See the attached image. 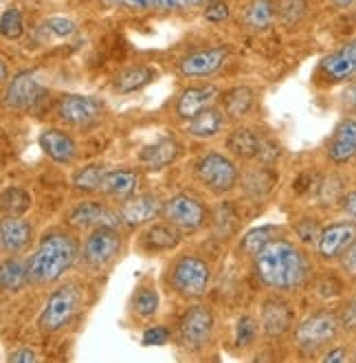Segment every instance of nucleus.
<instances>
[{
  "label": "nucleus",
  "mask_w": 356,
  "mask_h": 363,
  "mask_svg": "<svg viewBox=\"0 0 356 363\" xmlns=\"http://www.w3.org/2000/svg\"><path fill=\"white\" fill-rule=\"evenodd\" d=\"M277 18V7H275V0H251V3L244 7V25L251 31H266L273 27Z\"/></svg>",
  "instance_id": "7c9ffc66"
},
{
  "label": "nucleus",
  "mask_w": 356,
  "mask_h": 363,
  "mask_svg": "<svg viewBox=\"0 0 356 363\" xmlns=\"http://www.w3.org/2000/svg\"><path fill=\"white\" fill-rule=\"evenodd\" d=\"M251 260H253L258 282L270 291H297L310 280L312 273L308 253L297 242H290L282 236L270 240Z\"/></svg>",
  "instance_id": "f257e3e1"
},
{
  "label": "nucleus",
  "mask_w": 356,
  "mask_h": 363,
  "mask_svg": "<svg viewBox=\"0 0 356 363\" xmlns=\"http://www.w3.org/2000/svg\"><path fill=\"white\" fill-rule=\"evenodd\" d=\"M209 223L214 225V231L218 233L220 238H229V236H234V233H236V229L240 225V218H238V213H236L231 203H220V205L214 207Z\"/></svg>",
  "instance_id": "e433bc0d"
},
{
  "label": "nucleus",
  "mask_w": 356,
  "mask_h": 363,
  "mask_svg": "<svg viewBox=\"0 0 356 363\" xmlns=\"http://www.w3.org/2000/svg\"><path fill=\"white\" fill-rule=\"evenodd\" d=\"M81 302H84V291L77 282L59 284L49 295L47 304L42 306L38 315V328L47 335L62 333L77 319L81 311Z\"/></svg>",
  "instance_id": "7ed1b4c3"
},
{
  "label": "nucleus",
  "mask_w": 356,
  "mask_h": 363,
  "mask_svg": "<svg viewBox=\"0 0 356 363\" xmlns=\"http://www.w3.org/2000/svg\"><path fill=\"white\" fill-rule=\"evenodd\" d=\"M110 7H123L134 11H185L200 5L212 3V0H101Z\"/></svg>",
  "instance_id": "bb28decb"
},
{
  "label": "nucleus",
  "mask_w": 356,
  "mask_h": 363,
  "mask_svg": "<svg viewBox=\"0 0 356 363\" xmlns=\"http://www.w3.org/2000/svg\"><path fill=\"white\" fill-rule=\"evenodd\" d=\"M220 106H222V111L226 113L229 121H240L251 111H253L255 93H253V89H248V86H234V89H229L226 93H222Z\"/></svg>",
  "instance_id": "c85d7f7f"
},
{
  "label": "nucleus",
  "mask_w": 356,
  "mask_h": 363,
  "mask_svg": "<svg viewBox=\"0 0 356 363\" xmlns=\"http://www.w3.org/2000/svg\"><path fill=\"white\" fill-rule=\"evenodd\" d=\"M205 18L209 23H224V20H229V5L222 0H212L205 7Z\"/></svg>",
  "instance_id": "a18cd8bd"
},
{
  "label": "nucleus",
  "mask_w": 356,
  "mask_h": 363,
  "mask_svg": "<svg viewBox=\"0 0 356 363\" xmlns=\"http://www.w3.org/2000/svg\"><path fill=\"white\" fill-rule=\"evenodd\" d=\"M106 165L101 163H88L79 167L77 172L73 174L71 183L77 191H81V194H97V191L101 189V183H103V177H106Z\"/></svg>",
  "instance_id": "72a5a7b5"
},
{
  "label": "nucleus",
  "mask_w": 356,
  "mask_h": 363,
  "mask_svg": "<svg viewBox=\"0 0 356 363\" xmlns=\"http://www.w3.org/2000/svg\"><path fill=\"white\" fill-rule=\"evenodd\" d=\"M321 229L323 227H319V223L315 218H310V216H304V218H299L295 223V233L299 236V240L306 242V245H317Z\"/></svg>",
  "instance_id": "a19ab883"
},
{
  "label": "nucleus",
  "mask_w": 356,
  "mask_h": 363,
  "mask_svg": "<svg viewBox=\"0 0 356 363\" xmlns=\"http://www.w3.org/2000/svg\"><path fill=\"white\" fill-rule=\"evenodd\" d=\"M262 326H258V322L251 315H242L236 324V348L238 350H246L258 341Z\"/></svg>",
  "instance_id": "4c0bfd02"
},
{
  "label": "nucleus",
  "mask_w": 356,
  "mask_h": 363,
  "mask_svg": "<svg viewBox=\"0 0 356 363\" xmlns=\"http://www.w3.org/2000/svg\"><path fill=\"white\" fill-rule=\"evenodd\" d=\"M64 223L71 229H81V231H91L95 227H103V225H113L119 227L121 218H119V211L108 207L106 203L101 201H81L75 203L64 216Z\"/></svg>",
  "instance_id": "9b49d317"
},
{
  "label": "nucleus",
  "mask_w": 356,
  "mask_h": 363,
  "mask_svg": "<svg viewBox=\"0 0 356 363\" xmlns=\"http://www.w3.org/2000/svg\"><path fill=\"white\" fill-rule=\"evenodd\" d=\"M31 205L33 199L25 187L9 185L0 194V211H3V216H25Z\"/></svg>",
  "instance_id": "473e14b6"
},
{
  "label": "nucleus",
  "mask_w": 356,
  "mask_h": 363,
  "mask_svg": "<svg viewBox=\"0 0 356 363\" xmlns=\"http://www.w3.org/2000/svg\"><path fill=\"white\" fill-rule=\"evenodd\" d=\"M326 157L334 165H348L356 159V119H341L326 143Z\"/></svg>",
  "instance_id": "a211bd4d"
},
{
  "label": "nucleus",
  "mask_w": 356,
  "mask_h": 363,
  "mask_svg": "<svg viewBox=\"0 0 356 363\" xmlns=\"http://www.w3.org/2000/svg\"><path fill=\"white\" fill-rule=\"evenodd\" d=\"M123 247H125V240L119 227H113V225L95 227L86 233V238L81 242L79 262L84 264V269H88L93 273H101L110 269L121 258Z\"/></svg>",
  "instance_id": "39448f33"
},
{
  "label": "nucleus",
  "mask_w": 356,
  "mask_h": 363,
  "mask_svg": "<svg viewBox=\"0 0 356 363\" xmlns=\"http://www.w3.org/2000/svg\"><path fill=\"white\" fill-rule=\"evenodd\" d=\"M212 284V267L196 253H183L167 269V286L183 300H200Z\"/></svg>",
  "instance_id": "20e7f679"
},
{
  "label": "nucleus",
  "mask_w": 356,
  "mask_h": 363,
  "mask_svg": "<svg viewBox=\"0 0 356 363\" xmlns=\"http://www.w3.org/2000/svg\"><path fill=\"white\" fill-rule=\"evenodd\" d=\"M45 27H47L53 35H57V38H69V35H73V33L77 31V27H75L73 20H71V18H62V16L49 18L47 23H45Z\"/></svg>",
  "instance_id": "37998d69"
},
{
  "label": "nucleus",
  "mask_w": 356,
  "mask_h": 363,
  "mask_svg": "<svg viewBox=\"0 0 356 363\" xmlns=\"http://www.w3.org/2000/svg\"><path fill=\"white\" fill-rule=\"evenodd\" d=\"M161 306V295L152 284H139L132 293V311L141 319H150Z\"/></svg>",
  "instance_id": "c9c22d12"
},
{
  "label": "nucleus",
  "mask_w": 356,
  "mask_h": 363,
  "mask_svg": "<svg viewBox=\"0 0 356 363\" xmlns=\"http://www.w3.org/2000/svg\"><path fill=\"white\" fill-rule=\"evenodd\" d=\"M341 264L348 275H356V240L348 247V251L341 255Z\"/></svg>",
  "instance_id": "de8ad7c7"
},
{
  "label": "nucleus",
  "mask_w": 356,
  "mask_h": 363,
  "mask_svg": "<svg viewBox=\"0 0 356 363\" xmlns=\"http://www.w3.org/2000/svg\"><path fill=\"white\" fill-rule=\"evenodd\" d=\"M161 218L176 225L185 233V236H190V233L200 231L209 223V218H212V211H209V207L196 196L176 194L170 201H165Z\"/></svg>",
  "instance_id": "9d476101"
},
{
  "label": "nucleus",
  "mask_w": 356,
  "mask_h": 363,
  "mask_svg": "<svg viewBox=\"0 0 356 363\" xmlns=\"http://www.w3.org/2000/svg\"><path fill=\"white\" fill-rule=\"evenodd\" d=\"M226 150L242 161H268V157L273 159L275 155L273 143L248 125H240L231 130V135L226 137Z\"/></svg>",
  "instance_id": "f8f14e48"
},
{
  "label": "nucleus",
  "mask_w": 356,
  "mask_h": 363,
  "mask_svg": "<svg viewBox=\"0 0 356 363\" xmlns=\"http://www.w3.org/2000/svg\"><path fill=\"white\" fill-rule=\"evenodd\" d=\"M103 115H106L103 99L77 93H67L57 99V117L77 130H88V128L97 125Z\"/></svg>",
  "instance_id": "1a4fd4ad"
},
{
  "label": "nucleus",
  "mask_w": 356,
  "mask_h": 363,
  "mask_svg": "<svg viewBox=\"0 0 356 363\" xmlns=\"http://www.w3.org/2000/svg\"><path fill=\"white\" fill-rule=\"evenodd\" d=\"M170 339H172V333L167 326H150L143 330L141 344L143 346H165Z\"/></svg>",
  "instance_id": "79ce46f5"
},
{
  "label": "nucleus",
  "mask_w": 356,
  "mask_h": 363,
  "mask_svg": "<svg viewBox=\"0 0 356 363\" xmlns=\"http://www.w3.org/2000/svg\"><path fill=\"white\" fill-rule=\"evenodd\" d=\"M244 191L253 199H264L273 191L277 183V174L270 172L268 167H253L244 174Z\"/></svg>",
  "instance_id": "f704fd0d"
},
{
  "label": "nucleus",
  "mask_w": 356,
  "mask_h": 363,
  "mask_svg": "<svg viewBox=\"0 0 356 363\" xmlns=\"http://www.w3.org/2000/svg\"><path fill=\"white\" fill-rule=\"evenodd\" d=\"M45 95V89L40 86V82L33 71H20L5 91V104L13 111H29L38 104V99Z\"/></svg>",
  "instance_id": "aec40b11"
},
{
  "label": "nucleus",
  "mask_w": 356,
  "mask_h": 363,
  "mask_svg": "<svg viewBox=\"0 0 356 363\" xmlns=\"http://www.w3.org/2000/svg\"><path fill=\"white\" fill-rule=\"evenodd\" d=\"M292 319H295V313L282 297H268L262 302L260 326L266 339H282L284 335H288V330L292 328Z\"/></svg>",
  "instance_id": "f3484780"
},
{
  "label": "nucleus",
  "mask_w": 356,
  "mask_h": 363,
  "mask_svg": "<svg viewBox=\"0 0 356 363\" xmlns=\"http://www.w3.org/2000/svg\"><path fill=\"white\" fill-rule=\"evenodd\" d=\"M275 7H277V18L284 25H297L308 13L306 0H275Z\"/></svg>",
  "instance_id": "58836bf2"
},
{
  "label": "nucleus",
  "mask_w": 356,
  "mask_h": 363,
  "mask_svg": "<svg viewBox=\"0 0 356 363\" xmlns=\"http://www.w3.org/2000/svg\"><path fill=\"white\" fill-rule=\"evenodd\" d=\"M319 75L323 82L339 84L356 77V38L345 42L337 51L328 53L319 62Z\"/></svg>",
  "instance_id": "dca6fc26"
},
{
  "label": "nucleus",
  "mask_w": 356,
  "mask_h": 363,
  "mask_svg": "<svg viewBox=\"0 0 356 363\" xmlns=\"http://www.w3.org/2000/svg\"><path fill=\"white\" fill-rule=\"evenodd\" d=\"M226 121L229 117L222 111V106H209L207 111L198 113L194 119L185 123V135L194 139H214L226 128Z\"/></svg>",
  "instance_id": "a878e982"
},
{
  "label": "nucleus",
  "mask_w": 356,
  "mask_h": 363,
  "mask_svg": "<svg viewBox=\"0 0 356 363\" xmlns=\"http://www.w3.org/2000/svg\"><path fill=\"white\" fill-rule=\"evenodd\" d=\"M79 242L71 231L55 229L40 240L38 249L29 255V280L35 286H51L79 260Z\"/></svg>",
  "instance_id": "f03ea898"
},
{
  "label": "nucleus",
  "mask_w": 356,
  "mask_h": 363,
  "mask_svg": "<svg viewBox=\"0 0 356 363\" xmlns=\"http://www.w3.org/2000/svg\"><path fill=\"white\" fill-rule=\"evenodd\" d=\"M216 330L214 311L205 304H194L185 311L178 324V344L185 350H205L212 344V337Z\"/></svg>",
  "instance_id": "6e6552de"
},
{
  "label": "nucleus",
  "mask_w": 356,
  "mask_h": 363,
  "mask_svg": "<svg viewBox=\"0 0 356 363\" xmlns=\"http://www.w3.org/2000/svg\"><path fill=\"white\" fill-rule=\"evenodd\" d=\"M356 240V223L354 220H337L321 229L317 240V255L321 260H341L348 247Z\"/></svg>",
  "instance_id": "2eb2a0df"
},
{
  "label": "nucleus",
  "mask_w": 356,
  "mask_h": 363,
  "mask_svg": "<svg viewBox=\"0 0 356 363\" xmlns=\"http://www.w3.org/2000/svg\"><path fill=\"white\" fill-rule=\"evenodd\" d=\"M0 67H3V84L7 86V84H9V67H7V60L5 57L0 60Z\"/></svg>",
  "instance_id": "3c124183"
},
{
  "label": "nucleus",
  "mask_w": 356,
  "mask_h": 363,
  "mask_svg": "<svg viewBox=\"0 0 356 363\" xmlns=\"http://www.w3.org/2000/svg\"><path fill=\"white\" fill-rule=\"evenodd\" d=\"M194 174L198 183L214 196L231 194L240 183V169L231 157L222 152H207L198 159Z\"/></svg>",
  "instance_id": "0eeeda50"
},
{
  "label": "nucleus",
  "mask_w": 356,
  "mask_h": 363,
  "mask_svg": "<svg viewBox=\"0 0 356 363\" xmlns=\"http://www.w3.org/2000/svg\"><path fill=\"white\" fill-rule=\"evenodd\" d=\"M33 242V225L23 216H3L0 223V249L5 255L23 253Z\"/></svg>",
  "instance_id": "b1692460"
},
{
  "label": "nucleus",
  "mask_w": 356,
  "mask_h": 363,
  "mask_svg": "<svg viewBox=\"0 0 356 363\" xmlns=\"http://www.w3.org/2000/svg\"><path fill=\"white\" fill-rule=\"evenodd\" d=\"M156 79V71L150 67H143V64H134V67H125L121 73H117L113 89L119 95H132L141 89H145L148 84Z\"/></svg>",
  "instance_id": "cd10ccee"
},
{
  "label": "nucleus",
  "mask_w": 356,
  "mask_h": 363,
  "mask_svg": "<svg viewBox=\"0 0 356 363\" xmlns=\"http://www.w3.org/2000/svg\"><path fill=\"white\" fill-rule=\"evenodd\" d=\"M321 361L323 363H345V361H350V357H348L345 348H341V346H330L326 350V354H321Z\"/></svg>",
  "instance_id": "49530a36"
},
{
  "label": "nucleus",
  "mask_w": 356,
  "mask_h": 363,
  "mask_svg": "<svg viewBox=\"0 0 356 363\" xmlns=\"http://www.w3.org/2000/svg\"><path fill=\"white\" fill-rule=\"evenodd\" d=\"M220 95V89L214 86V84H205V86H194V89H185L174 106V113L178 119L190 121L194 119L198 113L207 111L209 106H214L216 99Z\"/></svg>",
  "instance_id": "393cba45"
},
{
  "label": "nucleus",
  "mask_w": 356,
  "mask_h": 363,
  "mask_svg": "<svg viewBox=\"0 0 356 363\" xmlns=\"http://www.w3.org/2000/svg\"><path fill=\"white\" fill-rule=\"evenodd\" d=\"M163 201L159 194H134L130 199H125L119 203L117 211L121 225L125 227H141V225H150L152 220L163 216Z\"/></svg>",
  "instance_id": "4468645a"
},
{
  "label": "nucleus",
  "mask_w": 356,
  "mask_h": 363,
  "mask_svg": "<svg viewBox=\"0 0 356 363\" xmlns=\"http://www.w3.org/2000/svg\"><path fill=\"white\" fill-rule=\"evenodd\" d=\"M330 3H332L334 7H339V9H345V7L354 5V3H356V0H330Z\"/></svg>",
  "instance_id": "603ef678"
},
{
  "label": "nucleus",
  "mask_w": 356,
  "mask_h": 363,
  "mask_svg": "<svg viewBox=\"0 0 356 363\" xmlns=\"http://www.w3.org/2000/svg\"><path fill=\"white\" fill-rule=\"evenodd\" d=\"M0 31L7 40H18L25 33V25H23V13L18 9H5L3 16H0Z\"/></svg>",
  "instance_id": "ea45409f"
},
{
  "label": "nucleus",
  "mask_w": 356,
  "mask_h": 363,
  "mask_svg": "<svg viewBox=\"0 0 356 363\" xmlns=\"http://www.w3.org/2000/svg\"><path fill=\"white\" fill-rule=\"evenodd\" d=\"M183 236L185 233L176 225L167 223L163 218L161 223H152L139 233V247L148 253H165V251L176 249Z\"/></svg>",
  "instance_id": "5701e85b"
},
{
  "label": "nucleus",
  "mask_w": 356,
  "mask_h": 363,
  "mask_svg": "<svg viewBox=\"0 0 356 363\" xmlns=\"http://www.w3.org/2000/svg\"><path fill=\"white\" fill-rule=\"evenodd\" d=\"M9 361L11 363H29V361H38V354L31 348L23 346V348H18L16 352L9 354Z\"/></svg>",
  "instance_id": "8fccbe9b"
},
{
  "label": "nucleus",
  "mask_w": 356,
  "mask_h": 363,
  "mask_svg": "<svg viewBox=\"0 0 356 363\" xmlns=\"http://www.w3.org/2000/svg\"><path fill=\"white\" fill-rule=\"evenodd\" d=\"M341 209H343V213L350 218V220H354L356 223V189L354 191H348V194H343V199H341Z\"/></svg>",
  "instance_id": "09e8293b"
},
{
  "label": "nucleus",
  "mask_w": 356,
  "mask_h": 363,
  "mask_svg": "<svg viewBox=\"0 0 356 363\" xmlns=\"http://www.w3.org/2000/svg\"><path fill=\"white\" fill-rule=\"evenodd\" d=\"M29 262L16 255H7L0 264V286L5 293H18L29 284Z\"/></svg>",
  "instance_id": "c756f323"
},
{
  "label": "nucleus",
  "mask_w": 356,
  "mask_h": 363,
  "mask_svg": "<svg viewBox=\"0 0 356 363\" xmlns=\"http://www.w3.org/2000/svg\"><path fill=\"white\" fill-rule=\"evenodd\" d=\"M40 147L57 165H73L79 157L77 141L67 130H59V128H47L40 135Z\"/></svg>",
  "instance_id": "412c9836"
},
{
  "label": "nucleus",
  "mask_w": 356,
  "mask_h": 363,
  "mask_svg": "<svg viewBox=\"0 0 356 363\" xmlns=\"http://www.w3.org/2000/svg\"><path fill=\"white\" fill-rule=\"evenodd\" d=\"M141 187V172L132 167H117V169H108L106 177H103L99 194L106 196L110 201H125L134 194H139Z\"/></svg>",
  "instance_id": "4be33fe9"
},
{
  "label": "nucleus",
  "mask_w": 356,
  "mask_h": 363,
  "mask_svg": "<svg viewBox=\"0 0 356 363\" xmlns=\"http://www.w3.org/2000/svg\"><path fill=\"white\" fill-rule=\"evenodd\" d=\"M337 315H339V324L343 333L356 330V300H348Z\"/></svg>",
  "instance_id": "c03bdc74"
},
{
  "label": "nucleus",
  "mask_w": 356,
  "mask_h": 363,
  "mask_svg": "<svg viewBox=\"0 0 356 363\" xmlns=\"http://www.w3.org/2000/svg\"><path fill=\"white\" fill-rule=\"evenodd\" d=\"M282 236V229L277 225H262L255 229H248L238 242V253L253 258L258 251H262L270 240H275Z\"/></svg>",
  "instance_id": "2f4dec72"
},
{
  "label": "nucleus",
  "mask_w": 356,
  "mask_h": 363,
  "mask_svg": "<svg viewBox=\"0 0 356 363\" xmlns=\"http://www.w3.org/2000/svg\"><path fill=\"white\" fill-rule=\"evenodd\" d=\"M352 106H354V111H356V89H354V101H352Z\"/></svg>",
  "instance_id": "864d4df0"
},
{
  "label": "nucleus",
  "mask_w": 356,
  "mask_h": 363,
  "mask_svg": "<svg viewBox=\"0 0 356 363\" xmlns=\"http://www.w3.org/2000/svg\"><path fill=\"white\" fill-rule=\"evenodd\" d=\"M229 55H231V51H229L226 47H212V49L194 51L178 62V73L183 77H190V79L212 77L224 69Z\"/></svg>",
  "instance_id": "ddd939ff"
},
{
  "label": "nucleus",
  "mask_w": 356,
  "mask_h": 363,
  "mask_svg": "<svg viewBox=\"0 0 356 363\" xmlns=\"http://www.w3.org/2000/svg\"><path fill=\"white\" fill-rule=\"evenodd\" d=\"M183 155V145L178 139L165 135V137H159L156 141L148 143L145 147L139 150V163L150 169V172H161V169L174 165Z\"/></svg>",
  "instance_id": "6ab92c4d"
},
{
  "label": "nucleus",
  "mask_w": 356,
  "mask_h": 363,
  "mask_svg": "<svg viewBox=\"0 0 356 363\" xmlns=\"http://www.w3.org/2000/svg\"><path fill=\"white\" fill-rule=\"evenodd\" d=\"M339 315L334 311L321 308L306 315L297 324L292 337H295V344L302 352L315 354L319 350H328L334 344V339L339 337Z\"/></svg>",
  "instance_id": "423d86ee"
},
{
  "label": "nucleus",
  "mask_w": 356,
  "mask_h": 363,
  "mask_svg": "<svg viewBox=\"0 0 356 363\" xmlns=\"http://www.w3.org/2000/svg\"><path fill=\"white\" fill-rule=\"evenodd\" d=\"M352 361H354V363H356V354H354V357H352Z\"/></svg>",
  "instance_id": "5fc2aeb1"
}]
</instances>
